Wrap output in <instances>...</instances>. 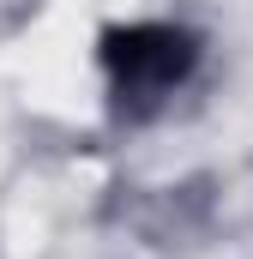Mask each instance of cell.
Here are the masks:
<instances>
[{"label":"cell","instance_id":"6da1fadb","mask_svg":"<svg viewBox=\"0 0 253 259\" xmlns=\"http://www.w3.org/2000/svg\"><path fill=\"white\" fill-rule=\"evenodd\" d=\"M97 61L109 72V97L121 121L157 115L199 66V36L181 24H109L97 36Z\"/></svg>","mask_w":253,"mask_h":259}]
</instances>
